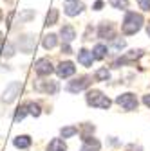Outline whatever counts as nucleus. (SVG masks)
Masks as SVG:
<instances>
[{"label":"nucleus","mask_w":150,"mask_h":151,"mask_svg":"<svg viewBox=\"0 0 150 151\" xmlns=\"http://www.w3.org/2000/svg\"><path fill=\"white\" fill-rule=\"evenodd\" d=\"M143 24H145L143 14L134 13V11H128V13L125 14L123 24H121V32H123L125 36H132V34H136V32L143 27Z\"/></svg>","instance_id":"f257e3e1"},{"label":"nucleus","mask_w":150,"mask_h":151,"mask_svg":"<svg viewBox=\"0 0 150 151\" xmlns=\"http://www.w3.org/2000/svg\"><path fill=\"white\" fill-rule=\"evenodd\" d=\"M85 99H87V104H89V106L101 108V110H108V106H110V103H112V101L105 96V93L100 92V90H89L87 96H85Z\"/></svg>","instance_id":"f03ea898"},{"label":"nucleus","mask_w":150,"mask_h":151,"mask_svg":"<svg viewBox=\"0 0 150 151\" xmlns=\"http://www.w3.org/2000/svg\"><path fill=\"white\" fill-rule=\"evenodd\" d=\"M116 103L125 111H132V110L138 108V97H136V93H132V92H125V93H121V96H118Z\"/></svg>","instance_id":"7ed1b4c3"},{"label":"nucleus","mask_w":150,"mask_h":151,"mask_svg":"<svg viewBox=\"0 0 150 151\" xmlns=\"http://www.w3.org/2000/svg\"><path fill=\"white\" fill-rule=\"evenodd\" d=\"M90 83H92V78H89V76H80V78L69 81L67 90H69L71 93H78V92H82V90H87V88L90 86Z\"/></svg>","instance_id":"20e7f679"},{"label":"nucleus","mask_w":150,"mask_h":151,"mask_svg":"<svg viewBox=\"0 0 150 151\" xmlns=\"http://www.w3.org/2000/svg\"><path fill=\"white\" fill-rule=\"evenodd\" d=\"M20 90H22V83H20V81H11V83L6 86L4 93H2V101H4V103H13V101L18 97Z\"/></svg>","instance_id":"39448f33"},{"label":"nucleus","mask_w":150,"mask_h":151,"mask_svg":"<svg viewBox=\"0 0 150 151\" xmlns=\"http://www.w3.org/2000/svg\"><path fill=\"white\" fill-rule=\"evenodd\" d=\"M98 36L101 38V40H114L116 38V27L114 24H110V22H101L100 27H98Z\"/></svg>","instance_id":"423d86ee"},{"label":"nucleus","mask_w":150,"mask_h":151,"mask_svg":"<svg viewBox=\"0 0 150 151\" xmlns=\"http://www.w3.org/2000/svg\"><path fill=\"white\" fill-rule=\"evenodd\" d=\"M34 72L44 78V76H51L54 72V67H52V63L47 58H40L38 61L34 63Z\"/></svg>","instance_id":"0eeeda50"},{"label":"nucleus","mask_w":150,"mask_h":151,"mask_svg":"<svg viewBox=\"0 0 150 151\" xmlns=\"http://www.w3.org/2000/svg\"><path fill=\"white\" fill-rule=\"evenodd\" d=\"M34 90L38 92H45V93H51V96H54L56 92H58V83L56 81H44V79H36L34 83Z\"/></svg>","instance_id":"6e6552de"},{"label":"nucleus","mask_w":150,"mask_h":151,"mask_svg":"<svg viewBox=\"0 0 150 151\" xmlns=\"http://www.w3.org/2000/svg\"><path fill=\"white\" fill-rule=\"evenodd\" d=\"M56 70V74L60 76V78H71V76H74V72H76V67H74V63L72 61H62V63H58V67L54 68Z\"/></svg>","instance_id":"1a4fd4ad"},{"label":"nucleus","mask_w":150,"mask_h":151,"mask_svg":"<svg viewBox=\"0 0 150 151\" xmlns=\"http://www.w3.org/2000/svg\"><path fill=\"white\" fill-rule=\"evenodd\" d=\"M18 47H20L22 52L29 54L33 49H34V36L33 34H25L22 38H18Z\"/></svg>","instance_id":"9d476101"},{"label":"nucleus","mask_w":150,"mask_h":151,"mask_svg":"<svg viewBox=\"0 0 150 151\" xmlns=\"http://www.w3.org/2000/svg\"><path fill=\"white\" fill-rule=\"evenodd\" d=\"M83 9H85V6H83L82 2H78V0H72V2H67V6H65V14H67V16H78Z\"/></svg>","instance_id":"9b49d317"},{"label":"nucleus","mask_w":150,"mask_h":151,"mask_svg":"<svg viewBox=\"0 0 150 151\" xmlns=\"http://www.w3.org/2000/svg\"><path fill=\"white\" fill-rule=\"evenodd\" d=\"M92 61H94L92 50H87V49L78 50V63H82L83 67H92Z\"/></svg>","instance_id":"f8f14e48"},{"label":"nucleus","mask_w":150,"mask_h":151,"mask_svg":"<svg viewBox=\"0 0 150 151\" xmlns=\"http://www.w3.org/2000/svg\"><path fill=\"white\" fill-rule=\"evenodd\" d=\"M143 56V50H130V52H127L123 58H119L118 61H116V67L118 65H127V63H132V61H136V60H139Z\"/></svg>","instance_id":"ddd939ff"},{"label":"nucleus","mask_w":150,"mask_h":151,"mask_svg":"<svg viewBox=\"0 0 150 151\" xmlns=\"http://www.w3.org/2000/svg\"><path fill=\"white\" fill-rule=\"evenodd\" d=\"M100 147H101V142L98 139H94V137H85L83 139V146H82L80 151H100Z\"/></svg>","instance_id":"4468645a"},{"label":"nucleus","mask_w":150,"mask_h":151,"mask_svg":"<svg viewBox=\"0 0 150 151\" xmlns=\"http://www.w3.org/2000/svg\"><path fill=\"white\" fill-rule=\"evenodd\" d=\"M60 36H62V42L63 43H71L74 38H76V31H74V27L72 25H63L62 29H60Z\"/></svg>","instance_id":"2eb2a0df"},{"label":"nucleus","mask_w":150,"mask_h":151,"mask_svg":"<svg viewBox=\"0 0 150 151\" xmlns=\"http://www.w3.org/2000/svg\"><path fill=\"white\" fill-rule=\"evenodd\" d=\"M13 144H15V147H18V149H27V147L31 146V137H29V135H18V137L13 140Z\"/></svg>","instance_id":"dca6fc26"},{"label":"nucleus","mask_w":150,"mask_h":151,"mask_svg":"<svg viewBox=\"0 0 150 151\" xmlns=\"http://www.w3.org/2000/svg\"><path fill=\"white\" fill-rule=\"evenodd\" d=\"M47 151H67L65 140L63 139H52L47 146Z\"/></svg>","instance_id":"f3484780"},{"label":"nucleus","mask_w":150,"mask_h":151,"mask_svg":"<svg viewBox=\"0 0 150 151\" xmlns=\"http://www.w3.org/2000/svg\"><path fill=\"white\" fill-rule=\"evenodd\" d=\"M56 43H58V36H56V34H47V36H44V40H42V45L47 50L49 49H54Z\"/></svg>","instance_id":"a211bd4d"},{"label":"nucleus","mask_w":150,"mask_h":151,"mask_svg":"<svg viewBox=\"0 0 150 151\" xmlns=\"http://www.w3.org/2000/svg\"><path fill=\"white\" fill-rule=\"evenodd\" d=\"M92 54H94V60H105L107 47L103 43H98V45H94V49H92Z\"/></svg>","instance_id":"6ab92c4d"},{"label":"nucleus","mask_w":150,"mask_h":151,"mask_svg":"<svg viewBox=\"0 0 150 151\" xmlns=\"http://www.w3.org/2000/svg\"><path fill=\"white\" fill-rule=\"evenodd\" d=\"M25 106H27V113H29V115H33V117H40L42 108H40V104H38V103L31 101V103H25Z\"/></svg>","instance_id":"aec40b11"},{"label":"nucleus","mask_w":150,"mask_h":151,"mask_svg":"<svg viewBox=\"0 0 150 151\" xmlns=\"http://www.w3.org/2000/svg\"><path fill=\"white\" fill-rule=\"evenodd\" d=\"M76 133H78V128H76V126H65V128H62V131H60L62 139H71V137H74Z\"/></svg>","instance_id":"412c9836"},{"label":"nucleus","mask_w":150,"mask_h":151,"mask_svg":"<svg viewBox=\"0 0 150 151\" xmlns=\"http://www.w3.org/2000/svg\"><path fill=\"white\" fill-rule=\"evenodd\" d=\"M56 22H58V9H49V13H47V18H45V25L49 27V25H54Z\"/></svg>","instance_id":"4be33fe9"},{"label":"nucleus","mask_w":150,"mask_h":151,"mask_svg":"<svg viewBox=\"0 0 150 151\" xmlns=\"http://www.w3.org/2000/svg\"><path fill=\"white\" fill-rule=\"evenodd\" d=\"M25 115H27V106H25V104L20 106V108H16V111H15V122L25 119Z\"/></svg>","instance_id":"5701e85b"},{"label":"nucleus","mask_w":150,"mask_h":151,"mask_svg":"<svg viewBox=\"0 0 150 151\" xmlns=\"http://www.w3.org/2000/svg\"><path fill=\"white\" fill-rule=\"evenodd\" d=\"M94 78H96V81H107V79L110 78V72H108L107 68H100V70L96 72Z\"/></svg>","instance_id":"b1692460"},{"label":"nucleus","mask_w":150,"mask_h":151,"mask_svg":"<svg viewBox=\"0 0 150 151\" xmlns=\"http://www.w3.org/2000/svg\"><path fill=\"white\" fill-rule=\"evenodd\" d=\"M108 2H110L112 7H116V9H127V6H128L127 0H108Z\"/></svg>","instance_id":"393cba45"},{"label":"nucleus","mask_w":150,"mask_h":151,"mask_svg":"<svg viewBox=\"0 0 150 151\" xmlns=\"http://www.w3.org/2000/svg\"><path fill=\"white\" fill-rule=\"evenodd\" d=\"M2 54L6 56V58H11V56L15 54V47H13L11 43H6V45L2 47Z\"/></svg>","instance_id":"a878e982"},{"label":"nucleus","mask_w":150,"mask_h":151,"mask_svg":"<svg viewBox=\"0 0 150 151\" xmlns=\"http://www.w3.org/2000/svg\"><path fill=\"white\" fill-rule=\"evenodd\" d=\"M112 45H114L116 49H123L125 47V40H121V38H114V40H110Z\"/></svg>","instance_id":"bb28decb"},{"label":"nucleus","mask_w":150,"mask_h":151,"mask_svg":"<svg viewBox=\"0 0 150 151\" xmlns=\"http://www.w3.org/2000/svg\"><path fill=\"white\" fill-rule=\"evenodd\" d=\"M33 16H34V11H24V14L20 16V22H27V20H31Z\"/></svg>","instance_id":"cd10ccee"},{"label":"nucleus","mask_w":150,"mask_h":151,"mask_svg":"<svg viewBox=\"0 0 150 151\" xmlns=\"http://www.w3.org/2000/svg\"><path fill=\"white\" fill-rule=\"evenodd\" d=\"M92 131H94V126H92V124H85L83 126V139L85 137H90L89 133H92Z\"/></svg>","instance_id":"c85d7f7f"},{"label":"nucleus","mask_w":150,"mask_h":151,"mask_svg":"<svg viewBox=\"0 0 150 151\" xmlns=\"http://www.w3.org/2000/svg\"><path fill=\"white\" fill-rule=\"evenodd\" d=\"M138 4L143 11H150V0H138Z\"/></svg>","instance_id":"c756f323"},{"label":"nucleus","mask_w":150,"mask_h":151,"mask_svg":"<svg viewBox=\"0 0 150 151\" xmlns=\"http://www.w3.org/2000/svg\"><path fill=\"white\" fill-rule=\"evenodd\" d=\"M62 52H65V54H71V52H72L71 47H69V43H63V45H62Z\"/></svg>","instance_id":"7c9ffc66"},{"label":"nucleus","mask_w":150,"mask_h":151,"mask_svg":"<svg viewBox=\"0 0 150 151\" xmlns=\"http://www.w3.org/2000/svg\"><path fill=\"white\" fill-rule=\"evenodd\" d=\"M101 7H103V0H96V2H94V9L100 11Z\"/></svg>","instance_id":"2f4dec72"},{"label":"nucleus","mask_w":150,"mask_h":151,"mask_svg":"<svg viewBox=\"0 0 150 151\" xmlns=\"http://www.w3.org/2000/svg\"><path fill=\"white\" fill-rule=\"evenodd\" d=\"M143 103H145V106H148V108H150V93L143 96Z\"/></svg>","instance_id":"473e14b6"},{"label":"nucleus","mask_w":150,"mask_h":151,"mask_svg":"<svg viewBox=\"0 0 150 151\" xmlns=\"http://www.w3.org/2000/svg\"><path fill=\"white\" fill-rule=\"evenodd\" d=\"M146 34L150 36V24H148V27H146Z\"/></svg>","instance_id":"72a5a7b5"},{"label":"nucleus","mask_w":150,"mask_h":151,"mask_svg":"<svg viewBox=\"0 0 150 151\" xmlns=\"http://www.w3.org/2000/svg\"><path fill=\"white\" fill-rule=\"evenodd\" d=\"M0 20H2V11H0Z\"/></svg>","instance_id":"f704fd0d"},{"label":"nucleus","mask_w":150,"mask_h":151,"mask_svg":"<svg viewBox=\"0 0 150 151\" xmlns=\"http://www.w3.org/2000/svg\"><path fill=\"white\" fill-rule=\"evenodd\" d=\"M2 36H4V34H2V32H0V40H2Z\"/></svg>","instance_id":"c9c22d12"},{"label":"nucleus","mask_w":150,"mask_h":151,"mask_svg":"<svg viewBox=\"0 0 150 151\" xmlns=\"http://www.w3.org/2000/svg\"><path fill=\"white\" fill-rule=\"evenodd\" d=\"M67 2H72V0H67Z\"/></svg>","instance_id":"e433bc0d"}]
</instances>
